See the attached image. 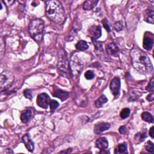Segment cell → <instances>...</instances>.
I'll return each mask as SVG.
<instances>
[{
    "label": "cell",
    "mask_w": 154,
    "mask_h": 154,
    "mask_svg": "<svg viewBox=\"0 0 154 154\" xmlns=\"http://www.w3.org/2000/svg\"><path fill=\"white\" fill-rule=\"evenodd\" d=\"M24 95L25 96V98L29 99L30 100H31L33 98L31 92L30 90H26L24 92Z\"/></svg>",
    "instance_id": "d6a6232c"
},
{
    "label": "cell",
    "mask_w": 154,
    "mask_h": 154,
    "mask_svg": "<svg viewBox=\"0 0 154 154\" xmlns=\"http://www.w3.org/2000/svg\"><path fill=\"white\" fill-rule=\"evenodd\" d=\"M146 137H147V135H146V132L145 131L143 132L137 133L134 137V140L137 143H138L143 141Z\"/></svg>",
    "instance_id": "7402d4cb"
},
{
    "label": "cell",
    "mask_w": 154,
    "mask_h": 154,
    "mask_svg": "<svg viewBox=\"0 0 154 154\" xmlns=\"http://www.w3.org/2000/svg\"><path fill=\"white\" fill-rule=\"evenodd\" d=\"M146 16L145 17V21L148 22L150 23L151 24H153V21H154V12L153 10L152 9H147L146 10Z\"/></svg>",
    "instance_id": "ac0fdd59"
},
{
    "label": "cell",
    "mask_w": 154,
    "mask_h": 154,
    "mask_svg": "<svg viewBox=\"0 0 154 154\" xmlns=\"http://www.w3.org/2000/svg\"><path fill=\"white\" fill-rule=\"evenodd\" d=\"M96 147L101 150H105L108 147V141L105 137H100L96 141Z\"/></svg>",
    "instance_id": "4fadbf2b"
},
{
    "label": "cell",
    "mask_w": 154,
    "mask_h": 154,
    "mask_svg": "<svg viewBox=\"0 0 154 154\" xmlns=\"http://www.w3.org/2000/svg\"><path fill=\"white\" fill-rule=\"evenodd\" d=\"M102 28L100 25H93L89 29V33L92 39L96 40L99 39L102 35Z\"/></svg>",
    "instance_id": "9c48e42d"
},
{
    "label": "cell",
    "mask_w": 154,
    "mask_h": 154,
    "mask_svg": "<svg viewBox=\"0 0 154 154\" xmlns=\"http://www.w3.org/2000/svg\"><path fill=\"white\" fill-rule=\"evenodd\" d=\"M149 135L152 138H154V126H152L149 129Z\"/></svg>",
    "instance_id": "d590c367"
},
{
    "label": "cell",
    "mask_w": 154,
    "mask_h": 154,
    "mask_svg": "<svg viewBox=\"0 0 154 154\" xmlns=\"http://www.w3.org/2000/svg\"><path fill=\"white\" fill-rule=\"evenodd\" d=\"M58 68L60 73H63V74H66L67 72V69L66 67V55L65 52L63 50H61L58 55Z\"/></svg>",
    "instance_id": "8992f818"
},
{
    "label": "cell",
    "mask_w": 154,
    "mask_h": 154,
    "mask_svg": "<svg viewBox=\"0 0 154 154\" xmlns=\"http://www.w3.org/2000/svg\"><path fill=\"white\" fill-rule=\"evenodd\" d=\"M114 153H128V152L127 150V144L125 143L119 144L114 149Z\"/></svg>",
    "instance_id": "d6986e66"
},
{
    "label": "cell",
    "mask_w": 154,
    "mask_h": 154,
    "mask_svg": "<svg viewBox=\"0 0 154 154\" xmlns=\"http://www.w3.org/2000/svg\"><path fill=\"white\" fill-rule=\"evenodd\" d=\"M83 63L75 54H73L69 63V67L71 73L75 78H78L81 71L83 70Z\"/></svg>",
    "instance_id": "277c9868"
},
{
    "label": "cell",
    "mask_w": 154,
    "mask_h": 154,
    "mask_svg": "<svg viewBox=\"0 0 154 154\" xmlns=\"http://www.w3.org/2000/svg\"><path fill=\"white\" fill-rule=\"evenodd\" d=\"M108 101L107 98L104 95H102L95 102V105L96 108L101 107L104 104L107 103Z\"/></svg>",
    "instance_id": "44dd1931"
},
{
    "label": "cell",
    "mask_w": 154,
    "mask_h": 154,
    "mask_svg": "<svg viewBox=\"0 0 154 154\" xmlns=\"http://www.w3.org/2000/svg\"><path fill=\"white\" fill-rule=\"evenodd\" d=\"M102 24H103V25L104 27V28L107 30V31L108 32H110L111 31V27H110V25L109 24V22L108 21V20L107 19H104L103 21H102Z\"/></svg>",
    "instance_id": "4dcf8cb0"
},
{
    "label": "cell",
    "mask_w": 154,
    "mask_h": 154,
    "mask_svg": "<svg viewBox=\"0 0 154 154\" xmlns=\"http://www.w3.org/2000/svg\"><path fill=\"white\" fill-rule=\"evenodd\" d=\"M81 24L80 23L78 24V22L77 21H75V22L74 21V23L73 24V31H75L76 33L78 32L79 30H81Z\"/></svg>",
    "instance_id": "f546056e"
},
{
    "label": "cell",
    "mask_w": 154,
    "mask_h": 154,
    "mask_svg": "<svg viewBox=\"0 0 154 154\" xmlns=\"http://www.w3.org/2000/svg\"><path fill=\"white\" fill-rule=\"evenodd\" d=\"M153 89H154V85H153V78H152L151 79V80L150 81L149 83L148 84L147 86L146 87V90L147 91H150V92H153Z\"/></svg>",
    "instance_id": "1f68e13d"
},
{
    "label": "cell",
    "mask_w": 154,
    "mask_h": 154,
    "mask_svg": "<svg viewBox=\"0 0 154 154\" xmlns=\"http://www.w3.org/2000/svg\"><path fill=\"white\" fill-rule=\"evenodd\" d=\"M92 41L94 43V45L95 46V49H96V51L98 53L101 52V51H103V48H102V43L100 42L97 41L95 39H92Z\"/></svg>",
    "instance_id": "cb8c5ba5"
},
{
    "label": "cell",
    "mask_w": 154,
    "mask_h": 154,
    "mask_svg": "<svg viewBox=\"0 0 154 154\" xmlns=\"http://www.w3.org/2000/svg\"><path fill=\"white\" fill-rule=\"evenodd\" d=\"M114 28L116 31H120L123 29V24L121 21H117L114 24Z\"/></svg>",
    "instance_id": "83f0119b"
},
{
    "label": "cell",
    "mask_w": 154,
    "mask_h": 154,
    "mask_svg": "<svg viewBox=\"0 0 154 154\" xmlns=\"http://www.w3.org/2000/svg\"><path fill=\"white\" fill-rule=\"evenodd\" d=\"M98 2L96 0H87L84 3L83 8L84 10H91L97 5Z\"/></svg>",
    "instance_id": "2e32d148"
},
{
    "label": "cell",
    "mask_w": 154,
    "mask_h": 154,
    "mask_svg": "<svg viewBox=\"0 0 154 154\" xmlns=\"http://www.w3.org/2000/svg\"><path fill=\"white\" fill-rule=\"evenodd\" d=\"M52 95L60 99L62 101H65L69 96V93L67 92L63 91L60 89L55 90L52 93Z\"/></svg>",
    "instance_id": "e0dca14e"
},
{
    "label": "cell",
    "mask_w": 154,
    "mask_h": 154,
    "mask_svg": "<svg viewBox=\"0 0 154 154\" xmlns=\"http://www.w3.org/2000/svg\"><path fill=\"white\" fill-rule=\"evenodd\" d=\"M126 128L125 126H122L119 129V131L121 134H124L126 132Z\"/></svg>",
    "instance_id": "836d02e7"
},
{
    "label": "cell",
    "mask_w": 154,
    "mask_h": 154,
    "mask_svg": "<svg viewBox=\"0 0 154 154\" xmlns=\"http://www.w3.org/2000/svg\"><path fill=\"white\" fill-rule=\"evenodd\" d=\"M84 76L86 79L88 80H92L95 77V73L92 70H87L85 72Z\"/></svg>",
    "instance_id": "4316f807"
},
{
    "label": "cell",
    "mask_w": 154,
    "mask_h": 154,
    "mask_svg": "<svg viewBox=\"0 0 154 154\" xmlns=\"http://www.w3.org/2000/svg\"><path fill=\"white\" fill-rule=\"evenodd\" d=\"M130 113H131V110L129 108H123L120 113V116L122 119H126L127 117H129Z\"/></svg>",
    "instance_id": "d4e9b609"
},
{
    "label": "cell",
    "mask_w": 154,
    "mask_h": 154,
    "mask_svg": "<svg viewBox=\"0 0 154 154\" xmlns=\"http://www.w3.org/2000/svg\"><path fill=\"white\" fill-rule=\"evenodd\" d=\"M45 23L40 19H34L29 24L28 31L31 36L37 42L42 40Z\"/></svg>",
    "instance_id": "3957f363"
},
{
    "label": "cell",
    "mask_w": 154,
    "mask_h": 154,
    "mask_svg": "<svg viewBox=\"0 0 154 154\" xmlns=\"http://www.w3.org/2000/svg\"><path fill=\"white\" fill-rule=\"evenodd\" d=\"M75 47L77 49L79 50V51H86V50L88 49L89 46L88 43L86 41L80 40L76 44Z\"/></svg>",
    "instance_id": "ffe728a7"
},
{
    "label": "cell",
    "mask_w": 154,
    "mask_h": 154,
    "mask_svg": "<svg viewBox=\"0 0 154 154\" xmlns=\"http://www.w3.org/2000/svg\"><path fill=\"white\" fill-rule=\"evenodd\" d=\"M49 106H50V108L51 110H54L57 108L58 107L59 103L57 101H56L55 100H52L50 101Z\"/></svg>",
    "instance_id": "f1b7e54d"
},
{
    "label": "cell",
    "mask_w": 154,
    "mask_h": 154,
    "mask_svg": "<svg viewBox=\"0 0 154 154\" xmlns=\"http://www.w3.org/2000/svg\"><path fill=\"white\" fill-rule=\"evenodd\" d=\"M72 152V149H69L66 150H63V151H61L60 153H70Z\"/></svg>",
    "instance_id": "8d00e7d4"
},
{
    "label": "cell",
    "mask_w": 154,
    "mask_h": 154,
    "mask_svg": "<svg viewBox=\"0 0 154 154\" xmlns=\"http://www.w3.org/2000/svg\"><path fill=\"white\" fill-rule=\"evenodd\" d=\"M51 101L50 97L49 95L45 93H41L38 95L37 98V104L39 107L46 109L49 105V103Z\"/></svg>",
    "instance_id": "52a82bcc"
},
{
    "label": "cell",
    "mask_w": 154,
    "mask_h": 154,
    "mask_svg": "<svg viewBox=\"0 0 154 154\" xmlns=\"http://www.w3.org/2000/svg\"><path fill=\"white\" fill-rule=\"evenodd\" d=\"M110 128V125L108 123H99L96 124L94 127V132L96 134H101Z\"/></svg>",
    "instance_id": "30bf717a"
},
{
    "label": "cell",
    "mask_w": 154,
    "mask_h": 154,
    "mask_svg": "<svg viewBox=\"0 0 154 154\" xmlns=\"http://www.w3.org/2000/svg\"><path fill=\"white\" fill-rule=\"evenodd\" d=\"M15 76L13 74L7 70L4 71L1 74L0 77V88L1 90H6L8 89L13 83Z\"/></svg>",
    "instance_id": "5b68a950"
},
{
    "label": "cell",
    "mask_w": 154,
    "mask_h": 154,
    "mask_svg": "<svg viewBox=\"0 0 154 154\" xmlns=\"http://www.w3.org/2000/svg\"><path fill=\"white\" fill-rule=\"evenodd\" d=\"M105 48H106L107 52L110 55H114L119 50V47L114 43H110L107 44L106 45Z\"/></svg>",
    "instance_id": "9a60e30c"
},
{
    "label": "cell",
    "mask_w": 154,
    "mask_h": 154,
    "mask_svg": "<svg viewBox=\"0 0 154 154\" xmlns=\"http://www.w3.org/2000/svg\"><path fill=\"white\" fill-rule=\"evenodd\" d=\"M145 149L147 152L150 153H153L154 151L153 143L151 141H147L145 144Z\"/></svg>",
    "instance_id": "484cf974"
},
{
    "label": "cell",
    "mask_w": 154,
    "mask_h": 154,
    "mask_svg": "<svg viewBox=\"0 0 154 154\" xmlns=\"http://www.w3.org/2000/svg\"><path fill=\"white\" fill-rule=\"evenodd\" d=\"M141 118L143 120L148 123H153V116L149 112L144 111L141 114Z\"/></svg>",
    "instance_id": "603a6c76"
},
{
    "label": "cell",
    "mask_w": 154,
    "mask_h": 154,
    "mask_svg": "<svg viewBox=\"0 0 154 154\" xmlns=\"http://www.w3.org/2000/svg\"><path fill=\"white\" fill-rule=\"evenodd\" d=\"M22 142L24 143L25 147H27V150L28 151L32 152L34 150V143L33 142V141L30 139L28 134L24 135L22 137Z\"/></svg>",
    "instance_id": "8fae6325"
},
{
    "label": "cell",
    "mask_w": 154,
    "mask_h": 154,
    "mask_svg": "<svg viewBox=\"0 0 154 154\" xmlns=\"http://www.w3.org/2000/svg\"><path fill=\"white\" fill-rule=\"evenodd\" d=\"M110 90L112 92V94L116 97L119 95L120 89V80L118 77H115L114 78L110 85Z\"/></svg>",
    "instance_id": "ba28073f"
},
{
    "label": "cell",
    "mask_w": 154,
    "mask_h": 154,
    "mask_svg": "<svg viewBox=\"0 0 154 154\" xmlns=\"http://www.w3.org/2000/svg\"><path fill=\"white\" fill-rule=\"evenodd\" d=\"M32 116V110L31 108L26 109L21 115V121L26 123L29 122Z\"/></svg>",
    "instance_id": "5bb4252c"
},
{
    "label": "cell",
    "mask_w": 154,
    "mask_h": 154,
    "mask_svg": "<svg viewBox=\"0 0 154 154\" xmlns=\"http://www.w3.org/2000/svg\"><path fill=\"white\" fill-rule=\"evenodd\" d=\"M153 98H154V95H153V92H152V93L150 94H149L147 97V100H148L150 102H152L153 101Z\"/></svg>",
    "instance_id": "e575fe53"
},
{
    "label": "cell",
    "mask_w": 154,
    "mask_h": 154,
    "mask_svg": "<svg viewBox=\"0 0 154 154\" xmlns=\"http://www.w3.org/2000/svg\"><path fill=\"white\" fill-rule=\"evenodd\" d=\"M47 17L57 24H62L65 19V12L61 4L56 0L45 2Z\"/></svg>",
    "instance_id": "7a4b0ae2"
},
{
    "label": "cell",
    "mask_w": 154,
    "mask_h": 154,
    "mask_svg": "<svg viewBox=\"0 0 154 154\" xmlns=\"http://www.w3.org/2000/svg\"><path fill=\"white\" fill-rule=\"evenodd\" d=\"M153 45V37H150L149 35H147L146 34H145V36H144V39H143V48L149 51L150 50Z\"/></svg>",
    "instance_id": "7c38bea8"
},
{
    "label": "cell",
    "mask_w": 154,
    "mask_h": 154,
    "mask_svg": "<svg viewBox=\"0 0 154 154\" xmlns=\"http://www.w3.org/2000/svg\"><path fill=\"white\" fill-rule=\"evenodd\" d=\"M133 67L143 74L153 72V66L147 55L138 48H134L130 52Z\"/></svg>",
    "instance_id": "6da1fadb"
}]
</instances>
